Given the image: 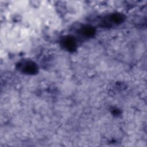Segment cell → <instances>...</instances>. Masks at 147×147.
Wrapping results in <instances>:
<instances>
[{"instance_id": "4", "label": "cell", "mask_w": 147, "mask_h": 147, "mask_svg": "<svg viewBox=\"0 0 147 147\" xmlns=\"http://www.w3.org/2000/svg\"><path fill=\"white\" fill-rule=\"evenodd\" d=\"M80 33L84 37H91L95 33L94 29L89 26H85L80 29Z\"/></svg>"}, {"instance_id": "2", "label": "cell", "mask_w": 147, "mask_h": 147, "mask_svg": "<svg viewBox=\"0 0 147 147\" xmlns=\"http://www.w3.org/2000/svg\"><path fill=\"white\" fill-rule=\"evenodd\" d=\"M124 19V16L121 14H113L109 16L108 17L105 19L104 24L108 26H111V25L118 24L123 21Z\"/></svg>"}, {"instance_id": "1", "label": "cell", "mask_w": 147, "mask_h": 147, "mask_svg": "<svg viewBox=\"0 0 147 147\" xmlns=\"http://www.w3.org/2000/svg\"><path fill=\"white\" fill-rule=\"evenodd\" d=\"M19 68L24 72L28 74H33L37 71V66L31 61H24L19 64Z\"/></svg>"}, {"instance_id": "3", "label": "cell", "mask_w": 147, "mask_h": 147, "mask_svg": "<svg viewBox=\"0 0 147 147\" xmlns=\"http://www.w3.org/2000/svg\"><path fill=\"white\" fill-rule=\"evenodd\" d=\"M63 45L68 51H74L76 47L75 40L71 37H66L62 40Z\"/></svg>"}]
</instances>
